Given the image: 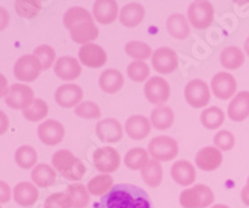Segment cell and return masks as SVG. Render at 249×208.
I'll return each mask as SVG.
<instances>
[{
  "label": "cell",
  "instance_id": "38",
  "mask_svg": "<svg viewBox=\"0 0 249 208\" xmlns=\"http://www.w3.org/2000/svg\"><path fill=\"white\" fill-rule=\"evenodd\" d=\"M37 161V152L31 146H21L15 152V162L24 170L34 167Z\"/></svg>",
  "mask_w": 249,
  "mask_h": 208
},
{
  "label": "cell",
  "instance_id": "4",
  "mask_svg": "<svg viewBox=\"0 0 249 208\" xmlns=\"http://www.w3.org/2000/svg\"><path fill=\"white\" fill-rule=\"evenodd\" d=\"M148 152L156 161H172L178 155V143L170 136H157L148 143Z\"/></svg>",
  "mask_w": 249,
  "mask_h": 208
},
{
  "label": "cell",
  "instance_id": "10",
  "mask_svg": "<svg viewBox=\"0 0 249 208\" xmlns=\"http://www.w3.org/2000/svg\"><path fill=\"white\" fill-rule=\"evenodd\" d=\"M34 101V91L30 86L24 84H14L9 87L5 96V104L14 110H25Z\"/></svg>",
  "mask_w": 249,
  "mask_h": 208
},
{
  "label": "cell",
  "instance_id": "3",
  "mask_svg": "<svg viewBox=\"0 0 249 208\" xmlns=\"http://www.w3.org/2000/svg\"><path fill=\"white\" fill-rule=\"evenodd\" d=\"M214 202V193L208 186L195 185L179 194V203L183 208H207Z\"/></svg>",
  "mask_w": 249,
  "mask_h": 208
},
{
  "label": "cell",
  "instance_id": "16",
  "mask_svg": "<svg viewBox=\"0 0 249 208\" xmlns=\"http://www.w3.org/2000/svg\"><path fill=\"white\" fill-rule=\"evenodd\" d=\"M84 91L79 85L75 84H65L57 87L55 92V101L59 106L65 108L76 107L79 104H81Z\"/></svg>",
  "mask_w": 249,
  "mask_h": 208
},
{
  "label": "cell",
  "instance_id": "36",
  "mask_svg": "<svg viewBox=\"0 0 249 208\" xmlns=\"http://www.w3.org/2000/svg\"><path fill=\"white\" fill-rule=\"evenodd\" d=\"M113 178L110 174H100L93 177L88 183V190L93 196H105L112 190Z\"/></svg>",
  "mask_w": 249,
  "mask_h": 208
},
{
  "label": "cell",
  "instance_id": "52",
  "mask_svg": "<svg viewBox=\"0 0 249 208\" xmlns=\"http://www.w3.org/2000/svg\"><path fill=\"white\" fill-rule=\"evenodd\" d=\"M211 208H231V207H228V206H226V205H214L213 207H211Z\"/></svg>",
  "mask_w": 249,
  "mask_h": 208
},
{
  "label": "cell",
  "instance_id": "37",
  "mask_svg": "<svg viewBox=\"0 0 249 208\" xmlns=\"http://www.w3.org/2000/svg\"><path fill=\"white\" fill-rule=\"evenodd\" d=\"M49 114V106L43 99H34L29 107L23 110V115L28 121L36 122L45 119Z\"/></svg>",
  "mask_w": 249,
  "mask_h": 208
},
{
  "label": "cell",
  "instance_id": "11",
  "mask_svg": "<svg viewBox=\"0 0 249 208\" xmlns=\"http://www.w3.org/2000/svg\"><path fill=\"white\" fill-rule=\"evenodd\" d=\"M211 87L214 94V96L219 100H228L234 96L237 91V81L230 72H218L212 77L211 81Z\"/></svg>",
  "mask_w": 249,
  "mask_h": 208
},
{
  "label": "cell",
  "instance_id": "39",
  "mask_svg": "<svg viewBox=\"0 0 249 208\" xmlns=\"http://www.w3.org/2000/svg\"><path fill=\"white\" fill-rule=\"evenodd\" d=\"M124 52L130 57H132L133 60L136 61H143L147 60L148 57L152 55V50L150 46L146 43L142 41H130L124 46Z\"/></svg>",
  "mask_w": 249,
  "mask_h": 208
},
{
  "label": "cell",
  "instance_id": "14",
  "mask_svg": "<svg viewBox=\"0 0 249 208\" xmlns=\"http://www.w3.org/2000/svg\"><path fill=\"white\" fill-rule=\"evenodd\" d=\"M79 59L88 68H102L107 61V55L104 48L97 44H86L79 50Z\"/></svg>",
  "mask_w": 249,
  "mask_h": 208
},
{
  "label": "cell",
  "instance_id": "7",
  "mask_svg": "<svg viewBox=\"0 0 249 208\" xmlns=\"http://www.w3.org/2000/svg\"><path fill=\"white\" fill-rule=\"evenodd\" d=\"M92 161L95 167L104 174L112 173L117 171L121 163V156L113 147H100L95 150L92 155Z\"/></svg>",
  "mask_w": 249,
  "mask_h": 208
},
{
  "label": "cell",
  "instance_id": "50",
  "mask_svg": "<svg viewBox=\"0 0 249 208\" xmlns=\"http://www.w3.org/2000/svg\"><path fill=\"white\" fill-rule=\"evenodd\" d=\"M241 197H242V201H243L244 205H247L249 207V177H248V180H247L246 187L242 190Z\"/></svg>",
  "mask_w": 249,
  "mask_h": 208
},
{
  "label": "cell",
  "instance_id": "23",
  "mask_svg": "<svg viewBox=\"0 0 249 208\" xmlns=\"http://www.w3.org/2000/svg\"><path fill=\"white\" fill-rule=\"evenodd\" d=\"M70 35L72 41L76 44H91L92 40H96L99 36V28L95 25V21L89 20L75 25L70 30Z\"/></svg>",
  "mask_w": 249,
  "mask_h": 208
},
{
  "label": "cell",
  "instance_id": "8",
  "mask_svg": "<svg viewBox=\"0 0 249 208\" xmlns=\"http://www.w3.org/2000/svg\"><path fill=\"white\" fill-rule=\"evenodd\" d=\"M184 99L187 104L195 108H202L208 105L211 100L210 87L203 80L195 79L184 87Z\"/></svg>",
  "mask_w": 249,
  "mask_h": 208
},
{
  "label": "cell",
  "instance_id": "2",
  "mask_svg": "<svg viewBox=\"0 0 249 208\" xmlns=\"http://www.w3.org/2000/svg\"><path fill=\"white\" fill-rule=\"evenodd\" d=\"M51 163L65 180L76 182L85 176L86 167L82 161L69 150H60L53 155Z\"/></svg>",
  "mask_w": 249,
  "mask_h": 208
},
{
  "label": "cell",
  "instance_id": "19",
  "mask_svg": "<svg viewBox=\"0 0 249 208\" xmlns=\"http://www.w3.org/2000/svg\"><path fill=\"white\" fill-rule=\"evenodd\" d=\"M124 131L130 139L135 141L143 140L151 132V122L142 115H133L128 117L124 123Z\"/></svg>",
  "mask_w": 249,
  "mask_h": 208
},
{
  "label": "cell",
  "instance_id": "31",
  "mask_svg": "<svg viewBox=\"0 0 249 208\" xmlns=\"http://www.w3.org/2000/svg\"><path fill=\"white\" fill-rule=\"evenodd\" d=\"M142 180L148 187L156 188L159 187L162 182V177H163V168H162L160 161L150 160L146 167L141 170Z\"/></svg>",
  "mask_w": 249,
  "mask_h": 208
},
{
  "label": "cell",
  "instance_id": "22",
  "mask_svg": "<svg viewBox=\"0 0 249 208\" xmlns=\"http://www.w3.org/2000/svg\"><path fill=\"white\" fill-rule=\"evenodd\" d=\"M228 117L241 122L249 117V91L238 92L228 105Z\"/></svg>",
  "mask_w": 249,
  "mask_h": 208
},
{
  "label": "cell",
  "instance_id": "17",
  "mask_svg": "<svg viewBox=\"0 0 249 208\" xmlns=\"http://www.w3.org/2000/svg\"><path fill=\"white\" fill-rule=\"evenodd\" d=\"M222 161H223L222 152L213 146L201 148L198 154L196 155V165L198 168H201L202 171H214L222 165Z\"/></svg>",
  "mask_w": 249,
  "mask_h": 208
},
{
  "label": "cell",
  "instance_id": "51",
  "mask_svg": "<svg viewBox=\"0 0 249 208\" xmlns=\"http://www.w3.org/2000/svg\"><path fill=\"white\" fill-rule=\"evenodd\" d=\"M244 50H246L247 55L249 56V37L246 40V44H244Z\"/></svg>",
  "mask_w": 249,
  "mask_h": 208
},
{
  "label": "cell",
  "instance_id": "34",
  "mask_svg": "<svg viewBox=\"0 0 249 208\" xmlns=\"http://www.w3.org/2000/svg\"><path fill=\"white\" fill-rule=\"evenodd\" d=\"M224 112L221 107L218 106H211V107L204 108L201 114V122L208 130H215L221 127L224 122Z\"/></svg>",
  "mask_w": 249,
  "mask_h": 208
},
{
  "label": "cell",
  "instance_id": "9",
  "mask_svg": "<svg viewBox=\"0 0 249 208\" xmlns=\"http://www.w3.org/2000/svg\"><path fill=\"white\" fill-rule=\"evenodd\" d=\"M171 88L166 79L161 76H153L144 84V96L153 105H163L170 99Z\"/></svg>",
  "mask_w": 249,
  "mask_h": 208
},
{
  "label": "cell",
  "instance_id": "20",
  "mask_svg": "<svg viewBox=\"0 0 249 208\" xmlns=\"http://www.w3.org/2000/svg\"><path fill=\"white\" fill-rule=\"evenodd\" d=\"M93 17L100 24L108 25L117 19L119 5L115 0H99L93 4Z\"/></svg>",
  "mask_w": 249,
  "mask_h": 208
},
{
  "label": "cell",
  "instance_id": "25",
  "mask_svg": "<svg viewBox=\"0 0 249 208\" xmlns=\"http://www.w3.org/2000/svg\"><path fill=\"white\" fill-rule=\"evenodd\" d=\"M124 79L121 72L115 69H107L100 76L99 85L106 94H116L124 87Z\"/></svg>",
  "mask_w": 249,
  "mask_h": 208
},
{
  "label": "cell",
  "instance_id": "30",
  "mask_svg": "<svg viewBox=\"0 0 249 208\" xmlns=\"http://www.w3.org/2000/svg\"><path fill=\"white\" fill-rule=\"evenodd\" d=\"M246 61L244 52L238 46H227L221 52V64L228 70H237L242 68Z\"/></svg>",
  "mask_w": 249,
  "mask_h": 208
},
{
  "label": "cell",
  "instance_id": "44",
  "mask_svg": "<svg viewBox=\"0 0 249 208\" xmlns=\"http://www.w3.org/2000/svg\"><path fill=\"white\" fill-rule=\"evenodd\" d=\"M44 208H72V206L66 192H56L46 198Z\"/></svg>",
  "mask_w": 249,
  "mask_h": 208
},
{
  "label": "cell",
  "instance_id": "21",
  "mask_svg": "<svg viewBox=\"0 0 249 208\" xmlns=\"http://www.w3.org/2000/svg\"><path fill=\"white\" fill-rule=\"evenodd\" d=\"M171 176L177 185L187 187V186L195 183L196 178H197L196 177L197 172L192 163L181 160L173 163V166L171 167Z\"/></svg>",
  "mask_w": 249,
  "mask_h": 208
},
{
  "label": "cell",
  "instance_id": "26",
  "mask_svg": "<svg viewBox=\"0 0 249 208\" xmlns=\"http://www.w3.org/2000/svg\"><path fill=\"white\" fill-rule=\"evenodd\" d=\"M144 17V8L139 3L124 5L120 13V21L126 28H135L142 23Z\"/></svg>",
  "mask_w": 249,
  "mask_h": 208
},
{
  "label": "cell",
  "instance_id": "1",
  "mask_svg": "<svg viewBox=\"0 0 249 208\" xmlns=\"http://www.w3.org/2000/svg\"><path fill=\"white\" fill-rule=\"evenodd\" d=\"M99 208H153L144 190L130 183H119L102 197Z\"/></svg>",
  "mask_w": 249,
  "mask_h": 208
},
{
  "label": "cell",
  "instance_id": "49",
  "mask_svg": "<svg viewBox=\"0 0 249 208\" xmlns=\"http://www.w3.org/2000/svg\"><path fill=\"white\" fill-rule=\"evenodd\" d=\"M9 92L8 87V80L5 79L3 74H0V99L1 97H5Z\"/></svg>",
  "mask_w": 249,
  "mask_h": 208
},
{
  "label": "cell",
  "instance_id": "45",
  "mask_svg": "<svg viewBox=\"0 0 249 208\" xmlns=\"http://www.w3.org/2000/svg\"><path fill=\"white\" fill-rule=\"evenodd\" d=\"M214 145L215 147H218L222 151H230L234 147L235 139L234 135L232 132L227 131V130H222V131H218L217 134L214 135Z\"/></svg>",
  "mask_w": 249,
  "mask_h": 208
},
{
  "label": "cell",
  "instance_id": "43",
  "mask_svg": "<svg viewBox=\"0 0 249 208\" xmlns=\"http://www.w3.org/2000/svg\"><path fill=\"white\" fill-rule=\"evenodd\" d=\"M75 114L82 119H100L101 110L97 104L92 101H84L75 107Z\"/></svg>",
  "mask_w": 249,
  "mask_h": 208
},
{
  "label": "cell",
  "instance_id": "53",
  "mask_svg": "<svg viewBox=\"0 0 249 208\" xmlns=\"http://www.w3.org/2000/svg\"><path fill=\"white\" fill-rule=\"evenodd\" d=\"M0 208H1V207H0Z\"/></svg>",
  "mask_w": 249,
  "mask_h": 208
},
{
  "label": "cell",
  "instance_id": "15",
  "mask_svg": "<svg viewBox=\"0 0 249 208\" xmlns=\"http://www.w3.org/2000/svg\"><path fill=\"white\" fill-rule=\"evenodd\" d=\"M96 135L102 142H119L124 137V130L119 120L107 117L100 120L96 125Z\"/></svg>",
  "mask_w": 249,
  "mask_h": 208
},
{
  "label": "cell",
  "instance_id": "12",
  "mask_svg": "<svg viewBox=\"0 0 249 208\" xmlns=\"http://www.w3.org/2000/svg\"><path fill=\"white\" fill-rule=\"evenodd\" d=\"M151 59H152V66L160 74H171L178 66V57L175 50L166 46L157 49Z\"/></svg>",
  "mask_w": 249,
  "mask_h": 208
},
{
  "label": "cell",
  "instance_id": "33",
  "mask_svg": "<svg viewBox=\"0 0 249 208\" xmlns=\"http://www.w3.org/2000/svg\"><path fill=\"white\" fill-rule=\"evenodd\" d=\"M148 161V152L141 147L131 148L124 155V166L132 171H141L142 168L146 167Z\"/></svg>",
  "mask_w": 249,
  "mask_h": 208
},
{
  "label": "cell",
  "instance_id": "32",
  "mask_svg": "<svg viewBox=\"0 0 249 208\" xmlns=\"http://www.w3.org/2000/svg\"><path fill=\"white\" fill-rule=\"evenodd\" d=\"M69 198L72 208H86L90 202V192L88 190V186L82 183H74L68 187Z\"/></svg>",
  "mask_w": 249,
  "mask_h": 208
},
{
  "label": "cell",
  "instance_id": "24",
  "mask_svg": "<svg viewBox=\"0 0 249 208\" xmlns=\"http://www.w3.org/2000/svg\"><path fill=\"white\" fill-rule=\"evenodd\" d=\"M13 198L21 207H31L39 198V191L30 182H20L14 187Z\"/></svg>",
  "mask_w": 249,
  "mask_h": 208
},
{
  "label": "cell",
  "instance_id": "41",
  "mask_svg": "<svg viewBox=\"0 0 249 208\" xmlns=\"http://www.w3.org/2000/svg\"><path fill=\"white\" fill-rule=\"evenodd\" d=\"M150 66L143 61H133L128 65L127 75L135 83H142L150 76Z\"/></svg>",
  "mask_w": 249,
  "mask_h": 208
},
{
  "label": "cell",
  "instance_id": "5",
  "mask_svg": "<svg viewBox=\"0 0 249 208\" xmlns=\"http://www.w3.org/2000/svg\"><path fill=\"white\" fill-rule=\"evenodd\" d=\"M187 17L193 28L206 29L213 23L214 8L210 1H193L188 6Z\"/></svg>",
  "mask_w": 249,
  "mask_h": 208
},
{
  "label": "cell",
  "instance_id": "46",
  "mask_svg": "<svg viewBox=\"0 0 249 208\" xmlns=\"http://www.w3.org/2000/svg\"><path fill=\"white\" fill-rule=\"evenodd\" d=\"M12 198V190L10 186L4 181H0V203H6Z\"/></svg>",
  "mask_w": 249,
  "mask_h": 208
},
{
  "label": "cell",
  "instance_id": "48",
  "mask_svg": "<svg viewBox=\"0 0 249 208\" xmlns=\"http://www.w3.org/2000/svg\"><path fill=\"white\" fill-rule=\"evenodd\" d=\"M9 128V119L4 111L0 110V135H4Z\"/></svg>",
  "mask_w": 249,
  "mask_h": 208
},
{
  "label": "cell",
  "instance_id": "28",
  "mask_svg": "<svg viewBox=\"0 0 249 208\" xmlns=\"http://www.w3.org/2000/svg\"><path fill=\"white\" fill-rule=\"evenodd\" d=\"M175 122V112L170 106L160 105L151 112V123L157 130H168Z\"/></svg>",
  "mask_w": 249,
  "mask_h": 208
},
{
  "label": "cell",
  "instance_id": "42",
  "mask_svg": "<svg viewBox=\"0 0 249 208\" xmlns=\"http://www.w3.org/2000/svg\"><path fill=\"white\" fill-rule=\"evenodd\" d=\"M34 55L37 57L43 65V70H48L53 66L56 57V52H55L54 48L50 45H40L34 50Z\"/></svg>",
  "mask_w": 249,
  "mask_h": 208
},
{
  "label": "cell",
  "instance_id": "13",
  "mask_svg": "<svg viewBox=\"0 0 249 208\" xmlns=\"http://www.w3.org/2000/svg\"><path fill=\"white\" fill-rule=\"evenodd\" d=\"M37 136H39L40 141L45 143L46 146L59 145L65 137V127L59 121L50 119V120L44 121L39 126Z\"/></svg>",
  "mask_w": 249,
  "mask_h": 208
},
{
  "label": "cell",
  "instance_id": "29",
  "mask_svg": "<svg viewBox=\"0 0 249 208\" xmlns=\"http://www.w3.org/2000/svg\"><path fill=\"white\" fill-rule=\"evenodd\" d=\"M166 26H167V30L171 36L175 37V39H178V40L187 39L191 33L190 24H188L187 19L184 17V15L182 14L170 15L167 19V23H166Z\"/></svg>",
  "mask_w": 249,
  "mask_h": 208
},
{
  "label": "cell",
  "instance_id": "35",
  "mask_svg": "<svg viewBox=\"0 0 249 208\" xmlns=\"http://www.w3.org/2000/svg\"><path fill=\"white\" fill-rule=\"evenodd\" d=\"M89 20H93V17L85 8H81V6H72L64 15V25L69 30H71L77 24Z\"/></svg>",
  "mask_w": 249,
  "mask_h": 208
},
{
  "label": "cell",
  "instance_id": "27",
  "mask_svg": "<svg viewBox=\"0 0 249 208\" xmlns=\"http://www.w3.org/2000/svg\"><path fill=\"white\" fill-rule=\"evenodd\" d=\"M31 180L35 186L41 188H48L53 186L56 181V172L55 168L46 163H39L31 171Z\"/></svg>",
  "mask_w": 249,
  "mask_h": 208
},
{
  "label": "cell",
  "instance_id": "18",
  "mask_svg": "<svg viewBox=\"0 0 249 208\" xmlns=\"http://www.w3.org/2000/svg\"><path fill=\"white\" fill-rule=\"evenodd\" d=\"M54 72L61 80L72 81L81 75V65L75 57L62 56L55 63Z\"/></svg>",
  "mask_w": 249,
  "mask_h": 208
},
{
  "label": "cell",
  "instance_id": "47",
  "mask_svg": "<svg viewBox=\"0 0 249 208\" xmlns=\"http://www.w3.org/2000/svg\"><path fill=\"white\" fill-rule=\"evenodd\" d=\"M9 13L4 8L0 6V32L5 30L6 26L9 25Z\"/></svg>",
  "mask_w": 249,
  "mask_h": 208
},
{
  "label": "cell",
  "instance_id": "6",
  "mask_svg": "<svg viewBox=\"0 0 249 208\" xmlns=\"http://www.w3.org/2000/svg\"><path fill=\"white\" fill-rule=\"evenodd\" d=\"M43 65L34 54H28L19 57L14 65V75L18 80L31 83L39 77Z\"/></svg>",
  "mask_w": 249,
  "mask_h": 208
},
{
  "label": "cell",
  "instance_id": "40",
  "mask_svg": "<svg viewBox=\"0 0 249 208\" xmlns=\"http://www.w3.org/2000/svg\"><path fill=\"white\" fill-rule=\"evenodd\" d=\"M15 9L20 17L31 19L35 17L41 10V1L37 0H18L15 3Z\"/></svg>",
  "mask_w": 249,
  "mask_h": 208
}]
</instances>
